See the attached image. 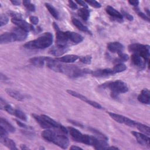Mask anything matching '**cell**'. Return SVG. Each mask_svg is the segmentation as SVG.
Segmentation results:
<instances>
[{
    "label": "cell",
    "mask_w": 150,
    "mask_h": 150,
    "mask_svg": "<svg viewBox=\"0 0 150 150\" xmlns=\"http://www.w3.org/2000/svg\"><path fill=\"white\" fill-rule=\"evenodd\" d=\"M56 134V132H54V131H53L50 129H46V130L43 131L42 132L41 135L43 137V138L45 139V140H46L49 142H52Z\"/></svg>",
    "instance_id": "obj_26"
},
{
    "label": "cell",
    "mask_w": 150,
    "mask_h": 150,
    "mask_svg": "<svg viewBox=\"0 0 150 150\" xmlns=\"http://www.w3.org/2000/svg\"><path fill=\"white\" fill-rule=\"evenodd\" d=\"M41 115L47 122V123H49L52 127V128L60 129V128L61 127L62 125H60V124L57 122L55 120H54L53 119L50 118L49 116L45 115V114H43V115Z\"/></svg>",
    "instance_id": "obj_31"
},
{
    "label": "cell",
    "mask_w": 150,
    "mask_h": 150,
    "mask_svg": "<svg viewBox=\"0 0 150 150\" xmlns=\"http://www.w3.org/2000/svg\"><path fill=\"white\" fill-rule=\"evenodd\" d=\"M9 13V15L12 17L13 19H22V16L21 15V13H19L18 12H13V11H9L8 12Z\"/></svg>",
    "instance_id": "obj_41"
},
{
    "label": "cell",
    "mask_w": 150,
    "mask_h": 150,
    "mask_svg": "<svg viewBox=\"0 0 150 150\" xmlns=\"http://www.w3.org/2000/svg\"><path fill=\"white\" fill-rule=\"evenodd\" d=\"M92 71L88 69H80L73 65L62 64L60 73H64L71 78L82 76L86 74H91Z\"/></svg>",
    "instance_id": "obj_3"
},
{
    "label": "cell",
    "mask_w": 150,
    "mask_h": 150,
    "mask_svg": "<svg viewBox=\"0 0 150 150\" xmlns=\"http://www.w3.org/2000/svg\"><path fill=\"white\" fill-rule=\"evenodd\" d=\"M70 149H72V150H76V149H83V148L79 147V146H74V145H72L70 148Z\"/></svg>",
    "instance_id": "obj_54"
},
{
    "label": "cell",
    "mask_w": 150,
    "mask_h": 150,
    "mask_svg": "<svg viewBox=\"0 0 150 150\" xmlns=\"http://www.w3.org/2000/svg\"><path fill=\"white\" fill-rule=\"evenodd\" d=\"M145 12H146V14H147V15L148 16L149 15V9H147V8H145Z\"/></svg>",
    "instance_id": "obj_59"
},
{
    "label": "cell",
    "mask_w": 150,
    "mask_h": 150,
    "mask_svg": "<svg viewBox=\"0 0 150 150\" xmlns=\"http://www.w3.org/2000/svg\"><path fill=\"white\" fill-rule=\"evenodd\" d=\"M91 59H92V57L90 55L81 56V57H79V60H80L81 62H82L84 64H89L91 63Z\"/></svg>",
    "instance_id": "obj_38"
},
{
    "label": "cell",
    "mask_w": 150,
    "mask_h": 150,
    "mask_svg": "<svg viewBox=\"0 0 150 150\" xmlns=\"http://www.w3.org/2000/svg\"><path fill=\"white\" fill-rule=\"evenodd\" d=\"M0 122H1V125H2L8 132H15V128H14V127L11 124H10L6 120L1 117Z\"/></svg>",
    "instance_id": "obj_28"
},
{
    "label": "cell",
    "mask_w": 150,
    "mask_h": 150,
    "mask_svg": "<svg viewBox=\"0 0 150 150\" xmlns=\"http://www.w3.org/2000/svg\"><path fill=\"white\" fill-rule=\"evenodd\" d=\"M132 134L134 136V137L136 138V139L137 140V142L144 146H147L148 148L150 147L149 145V136L142 134V133H140L137 131H132Z\"/></svg>",
    "instance_id": "obj_9"
},
{
    "label": "cell",
    "mask_w": 150,
    "mask_h": 150,
    "mask_svg": "<svg viewBox=\"0 0 150 150\" xmlns=\"http://www.w3.org/2000/svg\"><path fill=\"white\" fill-rule=\"evenodd\" d=\"M78 15L84 21H87L90 17V11L86 8H82L78 10Z\"/></svg>",
    "instance_id": "obj_30"
},
{
    "label": "cell",
    "mask_w": 150,
    "mask_h": 150,
    "mask_svg": "<svg viewBox=\"0 0 150 150\" xmlns=\"http://www.w3.org/2000/svg\"><path fill=\"white\" fill-rule=\"evenodd\" d=\"M138 100L139 102L149 104L150 103V92L149 90L147 88L143 89L139 96H138Z\"/></svg>",
    "instance_id": "obj_18"
},
{
    "label": "cell",
    "mask_w": 150,
    "mask_h": 150,
    "mask_svg": "<svg viewBox=\"0 0 150 150\" xmlns=\"http://www.w3.org/2000/svg\"><path fill=\"white\" fill-rule=\"evenodd\" d=\"M52 142L63 149L67 148L69 145V138L63 134H59L57 133H56Z\"/></svg>",
    "instance_id": "obj_7"
},
{
    "label": "cell",
    "mask_w": 150,
    "mask_h": 150,
    "mask_svg": "<svg viewBox=\"0 0 150 150\" xmlns=\"http://www.w3.org/2000/svg\"><path fill=\"white\" fill-rule=\"evenodd\" d=\"M11 2L13 5H20L21 4V1H16V0H14V1H11Z\"/></svg>",
    "instance_id": "obj_53"
},
{
    "label": "cell",
    "mask_w": 150,
    "mask_h": 150,
    "mask_svg": "<svg viewBox=\"0 0 150 150\" xmlns=\"http://www.w3.org/2000/svg\"><path fill=\"white\" fill-rule=\"evenodd\" d=\"M32 116L42 128L45 129L52 128V127L49 123H47V122L42 117V115L33 114Z\"/></svg>",
    "instance_id": "obj_21"
},
{
    "label": "cell",
    "mask_w": 150,
    "mask_h": 150,
    "mask_svg": "<svg viewBox=\"0 0 150 150\" xmlns=\"http://www.w3.org/2000/svg\"><path fill=\"white\" fill-rule=\"evenodd\" d=\"M69 50L68 46H60L56 45L49 50V53L54 56H60Z\"/></svg>",
    "instance_id": "obj_12"
},
{
    "label": "cell",
    "mask_w": 150,
    "mask_h": 150,
    "mask_svg": "<svg viewBox=\"0 0 150 150\" xmlns=\"http://www.w3.org/2000/svg\"><path fill=\"white\" fill-rule=\"evenodd\" d=\"M109 115L115 121L120 124H124L129 127H135L136 122L128 117H126L124 115L115 114L112 112H108Z\"/></svg>",
    "instance_id": "obj_6"
},
{
    "label": "cell",
    "mask_w": 150,
    "mask_h": 150,
    "mask_svg": "<svg viewBox=\"0 0 150 150\" xmlns=\"http://www.w3.org/2000/svg\"><path fill=\"white\" fill-rule=\"evenodd\" d=\"M5 91L8 95L18 101H24L29 98V96L11 88H6Z\"/></svg>",
    "instance_id": "obj_13"
},
{
    "label": "cell",
    "mask_w": 150,
    "mask_h": 150,
    "mask_svg": "<svg viewBox=\"0 0 150 150\" xmlns=\"http://www.w3.org/2000/svg\"><path fill=\"white\" fill-rule=\"evenodd\" d=\"M131 61L132 63L141 69H143L145 67L146 62L138 54L133 53L131 56Z\"/></svg>",
    "instance_id": "obj_19"
},
{
    "label": "cell",
    "mask_w": 150,
    "mask_h": 150,
    "mask_svg": "<svg viewBox=\"0 0 150 150\" xmlns=\"http://www.w3.org/2000/svg\"><path fill=\"white\" fill-rule=\"evenodd\" d=\"M121 13L122 15V16H124L125 18H126L129 21H132L134 19V17H133L132 15H130L129 13L125 12L124 10H121Z\"/></svg>",
    "instance_id": "obj_44"
},
{
    "label": "cell",
    "mask_w": 150,
    "mask_h": 150,
    "mask_svg": "<svg viewBox=\"0 0 150 150\" xmlns=\"http://www.w3.org/2000/svg\"><path fill=\"white\" fill-rule=\"evenodd\" d=\"M8 17L5 14H1L0 17V26L1 27L6 25L8 22Z\"/></svg>",
    "instance_id": "obj_39"
},
{
    "label": "cell",
    "mask_w": 150,
    "mask_h": 150,
    "mask_svg": "<svg viewBox=\"0 0 150 150\" xmlns=\"http://www.w3.org/2000/svg\"><path fill=\"white\" fill-rule=\"evenodd\" d=\"M0 141L3 145L10 149H18L15 142L12 139L8 138L7 137H1Z\"/></svg>",
    "instance_id": "obj_23"
},
{
    "label": "cell",
    "mask_w": 150,
    "mask_h": 150,
    "mask_svg": "<svg viewBox=\"0 0 150 150\" xmlns=\"http://www.w3.org/2000/svg\"><path fill=\"white\" fill-rule=\"evenodd\" d=\"M65 33L68 40L71 41L73 43H79L83 40V37L76 32L72 31H66L65 32Z\"/></svg>",
    "instance_id": "obj_16"
},
{
    "label": "cell",
    "mask_w": 150,
    "mask_h": 150,
    "mask_svg": "<svg viewBox=\"0 0 150 150\" xmlns=\"http://www.w3.org/2000/svg\"><path fill=\"white\" fill-rule=\"evenodd\" d=\"M69 121H70V122L72 123L73 125H74L76 126H79V127H82V126H83V125L81 124H80L79 122L75 121H73V120H69Z\"/></svg>",
    "instance_id": "obj_52"
},
{
    "label": "cell",
    "mask_w": 150,
    "mask_h": 150,
    "mask_svg": "<svg viewBox=\"0 0 150 150\" xmlns=\"http://www.w3.org/2000/svg\"><path fill=\"white\" fill-rule=\"evenodd\" d=\"M112 69L114 74H115V73H121L125 71L127 69V67L124 64L120 63L115 65L114 67Z\"/></svg>",
    "instance_id": "obj_35"
},
{
    "label": "cell",
    "mask_w": 150,
    "mask_h": 150,
    "mask_svg": "<svg viewBox=\"0 0 150 150\" xmlns=\"http://www.w3.org/2000/svg\"><path fill=\"white\" fill-rule=\"evenodd\" d=\"M46 66L52 70L60 73V69L62 64L60 63V62L57 60L56 59H54L50 57H46Z\"/></svg>",
    "instance_id": "obj_11"
},
{
    "label": "cell",
    "mask_w": 150,
    "mask_h": 150,
    "mask_svg": "<svg viewBox=\"0 0 150 150\" xmlns=\"http://www.w3.org/2000/svg\"><path fill=\"white\" fill-rule=\"evenodd\" d=\"M108 146V144L107 142V140L105 139H99L97 141V143L94 146V148L96 149H107Z\"/></svg>",
    "instance_id": "obj_34"
},
{
    "label": "cell",
    "mask_w": 150,
    "mask_h": 150,
    "mask_svg": "<svg viewBox=\"0 0 150 150\" xmlns=\"http://www.w3.org/2000/svg\"><path fill=\"white\" fill-rule=\"evenodd\" d=\"M72 23H73V25L80 30L87 33H90L91 34V32L90 31V30L88 29V28L84 25L79 20H78L76 18H73L72 19Z\"/></svg>",
    "instance_id": "obj_27"
},
{
    "label": "cell",
    "mask_w": 150,
    "mask_h": 150,
    "mask_svg": "<svg viewBox=\"0 0 150 150\" xmlns=\"http://www.w3.org/2000/svg\"><path fill=\"white\" fill-rule=\"evenodd\" d=\"M107 49L112 53H121L124 50V46L118 42H112L107 44Z\"/></svg>",
    "instance_id": "obj_14"
},
{
    "label": "cell",
    "mask_w": 150,
    "mask_h": 150,
    "mask_svg": "<svg viewBox=\"0 0 150 150\" xmlns=\"http://www.w3.org/2000/svg\"><path fill=\"white\" fill-rule=\"evenodd\" d=\"M76 2H77V4H80V5H81L82 6H83V8H87V4H86V2L85 1H76Z\"/></svg>",
    "instance_id": "obj_51"
},
{
    "label": "cell",
    "mask_w": 150,
    "mask_h": 150,
    "mask_svg": "<svg viewBox=\"0 0 150 150\" xmlns=\"http://www.w3.org/2000/svg\"><path fill=\"white\" fill-rule=\"evenodd\" d=\"M53 42V35L46 32L37 39L26 43L23 47L28 49H42L49 47Z\"/></svg>",
    "instance_id": "obj_1"
},
{
    "label": "cell",
    "mask_w": 150,
    "mask_h": 150,
    "mask_svg": "<svg viewBox=\"0 0 150 150\" xmlns=\"http://www.w3.org/2000/svg\"><path fill=\"white\" fill-rule=\"evenodd\" d=\"M8 131L2 126H0V137H7Z\"/></svg>",
    "instance_id": "obj_47"
},
{
    "label": "cell",
    "mask_w": 150,
    "mask_h": 150,
    "mask_svg": "<svg viewBox=\"0 0 150 150\" xmlns=\"http://www.w3.org/2000/svg\"><path fill=\"white\" fill-rule=\"evenodd\" d=\"M68 131L69 132V134L71 135V137L73 140H74L75 141L78 142H82V139H83L84 134H83L81 132H80L77 129H76L74 127H69Z\"/></svg>",
    "instance_id": "obj_17"
},
{
    "label": "cell",
    "mask_w": 150,
    "mask_h": 150,
    "mask_svg": "<svg viewBox=\"0 0 150 150\" xmlns=\"http://www.w3.org/2000/svg\"><path fill=\"white\" fill-rule=\"evenodd\" d=\"M68 3H69V6L70 8H71L73 10H75V9H77L78 8V6H77V5L76 4V2L72 1H68Z\"/></svg>",
    "instance_id": "obj_48"
},
{
    "label": "cell",
    "mask_w": 150,
    "mask_h": 150,
    "mask_svg": "<svg viewBox=\"0 0 150 150\" xmlns=\"http://www.w3.org/2000/svg\"><path fill=\"white\" fill-rule=\"evenodd\" d=\"M91 74L93 76H95L97 77H107L108 76L113 75L114 74L112 68H107V69H99V70H97L96 71H92Z\"/></svg>",
    "instance_id": "obj_15"
},
{
    "label": "cell",
    "mask_w": 150,
    "mask_h": 150,
    "mask_svg": "<svg viewBox=\"0 0 150 150\" xmlns=\"http://www.w3.org/2000/svg\"><path fill=\"white\" fill-rule=\"evenodd\" d=\"M135 127H136L141 132V133L144 134L148 136H149L150 131H149V127L148 125L136 122Z\"/></svg>",
    "instance_id": "obj_29"
},
{
    "label": "cell",
    "mask_w": 150,
    "mask_h": 150,
    "mask_svg": "<svg viewBox=\"0 0 150 150\" xmlns=\"http://www.w3.org/2000/svg\"><path fill=\"white\" fill-rule=\"evenodd\" d=\"M26 9L28 10V11H30V12H34L35 11V9H36V7H35V5L34 4H30L29 5H28L26 7Z\"/></svg>",
    "instance_id": "obj_49"
},
{
    "label": "cell",
    "mask_w": 150,
    "mask_h": 150,
    "mask_svg": "<svg viewBox=\"0 0 150 150\" xmlns=\"http://www.w3.org/2000/svg\"><path fill=\"white\" fill-rule=\"evenodd\" d=\"M30 63L36 67H43L45 63L46 62V57L42 56L34 57L29 59Z\"/></svg>",
    "instance_id": "obj_24"
},
{
    "label": "cell",
    "mask_w": 150,
    "mask_h": 150,
    "mask_svg": "<svg viewBox=\"0 0 150 150\" xmlns=\"http://www.w3.org/2000/svg\"><path fill=\"white\" fill-rule=\"evenodd\" d=\"M21 149H28L29 148L25 145L22 144V145H21Z\"/></svg>",
    "instance_id": "obj_57"
},
{
    "label": "cell",
    "mask_w": 150,
    "mask_h": 150,
    "mask_svg": "<svg viewBox=\"0 0 150 150\" xmlns=\"http://www.w3.org/2000/svg\"><path fill=\"white\" fill-rule=\"evenodd\" d=\"M88 104H90V105H91L92 107L96 108H97V109H101L102 108V106L98 103H97L96 101H93V100H89V101L88 102Z\"/></svg>",
    "instance_id": "obj_43"
},
{
    "label": "cell",
    "mask_w": 150,
    "mask_h": 150,
    "mask_svg": "<svg viewBox=\"0 0 150 150\" xmlns=\"http://www.w3.org/2000/svg\"><path fill=\"white\" fill-rule=\"evenodd\" d=\"M128 50L133 53L139 55L149 65V46L139 43H133L128 46Z\"/></svg>",
    "instance_id": "obj_4"
},
{
    "label": "cell",
    "mask_w": 150,
    "mask_h": 150,
    "mask_svg": "<svg viewBox=\"0 0 150 150\" xmlns=\"http://www.w3.org/2000/svg\"><path fill=\"white\" fill-rule=\"evenodd\" d=\"M29 21L33 25H37L39 23V18L35 16H30L29 17Z\"/></svg>",
    "instance_id": "obj_46"
},
{
    "label": "cell",
    "mask_w": 150,
    "mask_h": 150,
    "mask_svg": "<svg viewBox=\"0 0 150 150\" xmlns=\"http://www.w3.org/2000/svg\"><path fill=\"white\" fill-rule=\"evenodd\" d=\"M67 92L70 94L71 96L74 97H76V98H78L79 99L83 101H85L86 103H88V102L89 101V99L87 98L86 97H85L84 96L82 95L81 94L78 93V92H76V91H73V90H67Z\"/></svg>",
    "instance_id": "obj_33"
},
{
    "label": "cell",
    "mask_w": 150,
    "mask_h": 150,
    "mask_svg": "<svg viewBox=\"0 0 150 150\" xmlns=\"http://www.w3.org/2000/svg\"><path fill=\"white\" fill-rule=\"evenodd\" d=\"M128 3L131 5H133L135 7H137L138 6V5L139 4V1H137V0H135V1H128Z\"/></svg>",
    "instance_id": "obj_50"
},
{
    "label": "cell",
    "mask_w": 150,
    "mask_h": 150,
    "mask_svg": "<svg viewBox=\"0 0 150 150\" xmlns=\"http://www.w3.org/2000/svg\"><path fill=\"white\" fill-rule=\"evenodd\" d=\"M79 57H80L79 56L76 54H67L60 57H57L56 59L61 63L62 62V63H73L76 62L77 59H79Z\"/></svg>",
    "instance_id": "obj_20"
},
{
    "label": "cell",
    "mask_w": 150,
    "mask_h": 150,
    "mask_svg": "<svg viewBox=\"0 0 150 150\" xmlns=\"http://www.w3.org/2000/svg\"><path fill=\"white\" fill-rule=\"evenodd\" d=\"M13 115L16 116L18 118H19L21 120H23L24 121H27V117H26V114L22 111H21V110L15 109V111H14Z\"/></svg>",
    "instance_id": "obj_36"
},
{
    "label": "cell",
    "mask_w": 150,
    "mask_h": 150,
    "mask_svg": "<svg viewBox=\"0 0 150 150\" xmlns=\"http://www.w3.org/2000/svg\"><path fill=\"white\" fill-rule=\"evenodd\" d=\"M8 79V77L5 76V75H4V74H3L2 73H1V80H6Z\"/></svg>",
    "instance_id": "obj_55"
},
{
    "label": "cell",
    "mask_w": 150,
    "mask_h": 150,
    "mask_svg": "<svg viewBox=\"0 0 150 150\" xmlns=\"http://www.w3.org/2000/svg\"><path fill=\"white\" fill-rule=\"evenodd\" d=\"M106 12L111 17L114 18L117 20H122V15L120 12L117 11L115 9L111 6H107L105 8Z\"/></svg>",
    "instance_id": "obj_22"
},
{
    "label": "cell",
    "mask_w": 150,
    "mask_h": 150,
    "mask_svg": "<svg viewBox=\"0 0 150 150\" xmlns=\"http://www.w3.org/2000/svg\"><path fill=\"white\" fill-rule=\"evenodd\" d=\"M45 6L50 12V13L56 19L59 18V13L57 10L51 4L49 3H45Z\"/></svg>",
    "instance_id": "obj_32"
},
{
    "label": "cell",
    "mask_w": 150,
    "mask_h": 150,
    "mask_svg": "<svg viewBox=\"0 0 150 150\" xmlns=\"http://www.w3.org/2000/svg\"><path fill=\"white\" fill-rule=\"evenodd\" d=\"M86 3H87L88 4H89L90 5H91V6L94 7V8H99L101 6V5L98 2L96 1H85Z\"/></svg>",
    "instance_id": "obj_40"
},
{
    "label": "cell",
    "mask_w": 150,
    "mask_h": 150,
    "mask_svg": "<svg viewBox=\"0 0 150 150\" xmlns=\"http://www.w3.org/2000/svg\"><path fill=\"white\" fill-rule=\"evenodd\" d=\"M15 120L16 124H17L19 127H22V128H24V129H32V128H31L30 127L28 126L27 125H26V124H24L23 122H21L20 121H19V120H16V119H15Z\"/></svg>",
    "instance_id": "obj_45"
},
{
    "label": "cell",
    "mask_w": 150,
    "mask_h": 150,
    "mask_svg": "<svg viewBox=\"0 0 150 150\" xmlns=\"http://www.w3.org/2000/svg\"><path fill=\"white\" fill-rule=\"evenodd\" d=\"M53 28L56 30V45L60 46H67V41L69 40L66 35L65 32L60 30L59 26L53 22Z\"/></svg>",
    "instance_id": "obj_5"
},
{
    "label": "cell",
    "mask_w": 150,
    "mask_h": 150,
    "mask_svg": "<svg viewBox=\"0 0 150 150\" xmlns=\"http://www.w3.org/2000/svg\"><path fill=\"white\" fill-rule=\"evenodd\" d=\"M107 149H118V148L117 147H115V146H108L107 148Z\"/></svg>",
    "instance_id": "obj_58"
},
{
    "label": "cell",
    "mask_w": 150,
    "mask_h": 150,
    "mask_svg": "<svg viewBox=\"0 0 150 150\" xmlns=\"http://www.w3.org/2000/svg\"><path fill=\"white\" fill-rule=\"evenodd\" d=\"M14 38L15 41H23L25 40L28 36V32L24 30L16 27L14 28L11 32Z\"/></svg>",
    "instance_id": "obj_10"
},
{
    "label": "cell",
    "mask_w": 150,
    "mask_h": 150,
    "mask_svg": "<svg viewBox=\"0 0 150 150\" xmlns=\"http://www.w3.org/2000/svg\"><path fill=\"white\" fill-rule=\"evenodd\" d=\"M11 21L13 23L17 26V27L24 30L25 31L28 32L29 31H33L35 30L33 26L30 23H28L26 21L22 19H12Z\"/></svg>",
    "instance_id": "obj_8"
},
{
    "label": "cell",
    "mask_w": 150,
    "mask_h": 150,
    "mask_svg": "<svg viewBox=\"0 0 150 150\" xmlns=\"http://www.w3.org/2000/svg\"><path fill=\"white\" fill-rule=\"evenodd\" d=\"M129 59V56L127 54L121 53L118 54V59H117L115 62H119V63H121L122 62H126Z\"/></svg>",
    "instance_id": "obj_37"
},
{
    "label": "cell",
    "mask_w": 150,
    "mask_h": 150,
    "mask_svg": "<svg viewBox=\"0 0 150 150\" xmlns=\"http://www.w3.org/2000/svg\"><path fill=\"white\" fill-rule=\"evenodd\" d=\"M30 3H31V2H30V1H23V5H24L25 7H26L28 5H29Z\"/></svg>",
    "instance_id": "obj_56"
},
{
    "label": "cell",
    "mask_w": 150,
    "mask_h": 150,
    "mask_svg": "<svg viewBox=\"0 0 150 150\" xmlns=\"http://www.w3.org/2000/svg\"><path fill=\"white\" fill-rule=\"evenodd\" d=\"M135 10V11L137 12L138 15L141 18H142L144 20H145V21H148V22H149V18L146 15V13L145 14V13H144L143 12H141L138 8H136Z\"/></svg>",
    "instance_id": "obj_42"
},
{
    "label": "cell",
    "mask_w": 150,
    "mask_h": 150,
    "mask_svg": "<svg viewBox=\"0 0 150 150\" xmlns=\"http://www.w3.org/2000/svg\"><path fill=\"white\" fill-rule=\"evenodd\" d=\"M102 86L107 87L111 90V97L114 98H117L120 93H124L128 91V87L127 83L120 80L103 84Z\"/></svg>",
    "instance_id": "obj_2"
},
{
    "label": "cell",
    "mask_w": 150,
    "mask_h": 150,
    "mask_svg": "<svg viewBox=\"0 0 150 150\" xmlns=\"http://www.w3.org/2000/svg\"><path fill=\"white\" fill-rule=\"evenodd\" d=\"M12 42H15L14 38L11 32H5L0 36V43L1 44L8 43Z\"/></svg>",
    "instance_id": "obj_25"
}]
</instances>
